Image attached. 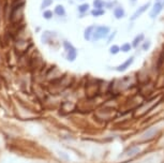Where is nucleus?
<instances>
[{
  "instance_id": "1",
  "label": "nucleus",
  "mask_w": 164,
  "mask_h": 163,
  "mask_svg": "<svg viewBox=\"0 0 164 163\" xmlns=\"http://www.w3.org/2000/svg\"><path fill=\"white\" fill-rule=\"evenodd\" d=\"M109 34V27L106 26H99L95 28V30L93 31V34H92V40L93 41H98L102 38L106 37L107 34Z\"/></svg>"
},
{
  "instance_id": "2",
  "label": "nucleus",
  "mask_w": 164,
  "mask_h": 163,
  "mask_svg": "<svg viewBox=\"0 0 164 163\" xmlns=\"http://www.w3.org/2000/svg\"><path fill=\"white\" fill-rule=\"evenodd\" d=\"M63 46H64V50H67V59L69 60V61H74L76 58V50L73 47V45L70 42L68 41H64L63 42Z\"/></svg>"
},
{
  "instance_id": "3",
  "label": "nucleus",
  "mask_w": 164,
  "mask_h": 163,
  "mask_svg": "<svg viewBox=\"0 0 164 163\" xmlns=\"http://www.w3.org/2000/svg\"><path fill=\"white\" fill-rule=\"evenodd\" d=\"M164 8V0H156V3L153 4V7H152V10H151L150 14H149V16L151 18H154V17H157L160 12L163 10Z\"/></svg>"
},
{
  "instance_id": "4",
  "label": "nucleus",
  "mask_w": 164,
  "mask_h": 163,
  "mask_svg": "<svg viewBox=\"0 0 164 163\" xmlns=\"http://www.w3.org/2000/svg\"><path fill=\"white\" fill-rule=\"evenodd\" d=\"M133 61H134V57L129 58L127 61H125V62L122 63V64H120V66H118V67L116 68V70L119 71V72H123V71H125L129 67H130V66H131Z\"/></svg>"
},
{
  "instance_id": "5",
  "label": "nucleus",
  "mask_w": 164,
  "mask_h": 163,
  "mask_svg": "<svg viewBox=\"0 0 164 163\" xmlns=\"http://www.w3.org/2000/svg\"><path fill=\"white\" fill-rule=\"evenodd\" d=\"M148 8H149V3H146V4H144V6H143V7H141L139 8V9H138L137 11H136V12H135V14L134 15H133V16L131 17V20H136V18H137L138 16H139V15H141V14H143L145 12V11L147 10Z\"/></svg>"
},
{
  "instance_id": "6",
  "label": "nucleus",
  "mask_w": 164,
  "mask_h": 163,
  "mask_svg": "<svg viewBox=\"0 0 164 163\" xmlns=\"http://www.w3.org/2000/svg\"><path fill=\"white\" fill-rule=\"evenodd\" d=\"M95 27L93 26H89L87 29H86V31H85V39L87 41H89V40H91L92 39V34H93V31H95Z\"/></svg>"
},
{
  "instance_id": "7",
  "label": "nucleus",
  "mask_w": 164,
  "mask_h": 163,
  "mask_svg": "<svg viewBox=\"0 0 164 163\" xmlns=\"http://www.w3.org/2000/svg\"><path fill=\"white\" fill-rule=\"evenodd\" d=\"M114 16L116 17V18H122V17L125 16V10L122 9L121 7H117L115 9V11H114Z\"/></svg>"
},
{
  "instance_id": "8",
  "label": "nucleus",
  "mask_w": 164,
  "mask_h": 163,
  "mask_svg": "<svg viewBox=\"0 0 164 163\" xmlns=\"http://www.w3.org/2000/svg\"><path fill=\"white\" fill-rule=\"evenodd\" d=\"M143 39H144V34H138L137 37H136V38L134 39V40H133L132 46H133V47L138 46V44H139V43L142 42V41H143Z\"/></svg>"
},
{
  "instance_id": "9",
  "label": "nucleus",
  "mask_w": 164,
  "mask_h": 163,
  "mask_svg": "<svg viewBox=\"0 0 164 163\" xmlns=\"http://www.w3.org/2000/svg\"><path fill=\"white\" fill-rule=\"evenodd\" d=\"M55 13H56L57 15H59V16H63V15L66 14L64 8H63L62 6H57V7L55 8Z\"/></svg>"
},
{
  "instance_id": "10",
  "label": "nucleus",
  "mask_w": 164,
  "mask_h": 163,
  "mask_svg": "<svg viewBox=\"0 0 164 163\" xmlns=\"http://www.w3.org/2000/svg\"><path fill=\"white\" fill-rule=\"evenodd\" d=\"M91 14L93 16H100V15L104 14V11L102 10V9H95V10L91 11Z\"/></svg>"
},
{
  "instance_id": "11",
  "label": "nucleus",
  "mask_w": 164,
  "mask_h": 163,
  "mask_svg": "<svg viewBox=\"0 0 164 163\" xmlns=\"http://www.w3.org/2000/svg\"><path fill=\"white\" fill-rule=\"evenodd\" d=\"M93 6H95L97 9H102V7L104 6V2L102 0H95L93 1Z\"/></svg>"
},
{
  "instance_id": "12",
  "label": "nucleus",
  "mask_w": 164,
  "mask_h": 163,
  "mask_svg": "<svg viewBox=\"0 0 164 163\" xmlns=\"http://www.w3.org/2000/svg\"><path fill=\"white\" fill-rule=\"evenodd\" d=\"M120 50V47L117 46V45H113L112 47H111V50H109V52H111V54H113V55H115V54H117Z\"/></svg>"
},
{
  "instance_id": "13",
  "label": "nucleus",
  "mask_w": 164,
  "mask_h": 163,
  "mask_svg": "<svg viewBox=\"0 0 164 163\" xmlns=\"http://www.w3.org/2000/svg\"><path fill=\"white\" fill-rule=\"evenodd\" d=\"M131 48H132V47H131V44L125 43V44H123V45H122L120 50H121L122 52H125V53H127V52H129V50H131Z\"/></svg>"
},
{
  "instance_id": "14",
  "label": "nucleus",
  "mask_w": 164,
  "mask_h": 163,
  "mask_svg": "<svg viewBox=\"0 0 164 163\" xmlns=\"http://www.w3.org/2000/svg\"><path fill=\"white\" fill-rule=\"evenodd\" d=\"M89 9V6L88 4H83V6H79L78 7V10H79V12H81V13H85L86 11L88 10Z\"/></svg>"
},
{
  "instance_id": "15",
  "label": "nucleus",
  "mask_w": 164,
  "mask_h": 163,
  "mask_svg": "<svg viewBox=\"0 0 164 163\" xmlns=\"http://www.w3.org/2000/svg\"><path fill=\"white\" fill-rule=\"evenodd\" d=\"M43 16H44V18H46V20H50L53 16V12H50V11H45V12L43 13Z\"/></svg>"
},
{
  "instance_id": "16",
  "label": "nucleus",
  "mask_w": 164,
  "mask_h": 163,
  "mask_svg": "<svg viewBox=\"0 0 164 163\" xmlns=\"http://www.w3.org/2000/svg\"><path fill=\"white\" fill-rule=\"evenodd\" d=\"M139 151L138 148H133L131 149V151H127V156H132V155H135V153H137Z\"/></svg>"
},
{
  "instance_id": "17",
  "label": "nucleus",
  "mask_w": 164,
  "mask_h": 163,
  "mask_svg": "<svg viewBox=\"0 0 164 163\" xmlns=\"http://www.w3.org/2000/svg\"><path fill=\"white\" fill-rule=\"evenodd\" d=\"M52 2H53L52 0H44V1H43V3H42V9H44V8L50 6V4H52Z\"/></svg>"
},
{
  "instance_id": "18",
  "label": "nucleus",
  "mask_w": 164,
  "mask_h": 163,
  "mask_svg": "<svg viewBox=\"0 0 164 163\" xmlns=\"http://www.w3.org/2000/svg\"><path fill=\"white\" fill-rule=\"evenodd\" d=\"M149 45H150V42H149V41H147V42H145V43L143 44V50H147L148 48H149Z\"/></svg>"
},
{
  "instance_id": "19",
  "label": "nucleus",
  "mask_w": 164,
  "mask_h": 163,
  "mask_svg": "<svg viewBox=\"0 0 164 163\" xmlns=\"http://www.w3.org/2000/svg\"><path fill=\"white\" fill-rule=\"evenodd\" d=\"M154 131H156V130H153V129L150 130V131H148L147 134H145V135H144V137H148V136H150V135H153V132H154Z\"/></svg>"
}]
</instances>
